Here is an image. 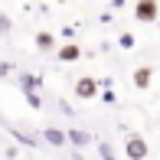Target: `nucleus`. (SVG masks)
<instances>
[{
    "label": "nucleus",
    "instance_id": "obj_1",
    "mask_svg": "<svg viewBox=\"0 0 160 160\" xmlns=\"http://www.w3.org/2000/svg\"><path fill=\"white\" fill-rule=\"evenodd\" d=\"M134 17H137V23H157V17H160L157 0H137L134 3Z\"/></svg>",
    "mask_w": 160,
    "mask_h": 160
},
{
    "label": "nucleus",
    "instance_id": "obj_2",
    "mask_svg": "<svg viewBox=\"0 0 160 160\" xmlns=\"http://www.w3.org/2000/svg\"><path fill=\"white\" fill-rule=\"evenodd\" d=\"M124 154H128V160H144V157H147V141H144L141 134H128Z\"/></svg>",
    "mask_w": 160,
    "mask_h": 160
},
{
    "label": "nucleus",
    "instance_id": "obj_3",
    "mask_svg": "<svg viewBox=\"0 0 160 160\" xmlns=\"http://www.w3.org/2000/svg\"><path fill=\"white\" fill-rule=\"evenodd\" d=\"M98 95V78H92V75H82L75 82V98L78 101H92Z\"/></svg>",
    "mask_w": 160,
    "mask_h": 160
},
{
    "label": "nucleus",
    "instance_id": "obj_4",
    "mask_svg": "<svg viewBox=\"0 0 160 160\" xmlns=\"http://www.w3.org/2000/svg\"><path fill=\"white\" fill-rule=\"evenodd\" d=\"M65 141L75 144V147H88V144H92V134L82 131V128H69V131H65Z\"/></svg>",
    "mask_w": 160,
    "mask_h": 160
},
{
    "label": "nucleus",
    "instance_id": "obj_5",
    "mask_svg": "<svg viewBox=\"0 0 160 160\" xmlns=\"http://www.w3.org/2000/svg\"><path fill=\"white\" fill-rule=\"evenodd\" d=\"M150 78H154V72L147 69V65H141V69H134V75H131V82H134V88H150Z\"/></svg>",
    "mask_w": 160,
    "mask_h": 160
},
{
    "label": "nucleus",
    "instance_id": "obj_6",
    "mask_svg": "<svg viewBox=\"0 0 160 160\" xmlns=\"http://www.w3.org/2000/svg\"><path fill=\"white\" fill-rule=\"evenodd\" d=\"M56 52H59L62 62H78V59H82V46H75V42H65V46L56 49Z\"/></svg>",
    "mask_w": 160,
    "mask_h": 160
},
{
    "label": "nucleus",
    "instance_id": "obj_7",
    "mask_svg": "<svg viewBox=\"0 0 160 160\" xmlns=\"http://www.w3.org/2000/svg\"><path fill=\"white\" fill-rule=\"evenodd\" d=\"M42 137H46V144H52V147H65V131H59V128H42Z\"/></svg>",
    "mask_w": 160,
    "mask_h": 160
},
{
    "label": "nucleus",
    "instance_id": "obj_8",
    "mask_svg": "<svg viewBox=\"0 0 160 160\" xmlns=\"http://www.w3.org/2000/svg\"><path fill=\"white\" fill-rule=\"evenodd\" d=\"M17 82H20L23 92H39V75H33V72H20Z\"/></svg>",
    "mask_w": 160,
    "mask_h": 160
},
{
    "label": "nucleus",
    "instance_id": "obj_9",
    "mask_svg": "<svg viewBox=\"0 0 160 160\" xmlns=\"http://www.w3.org/2000/svg\"><path fill=\"white\" fill-rule=\"evenodd\" d=\"M36 49H39V52H49V49H56V36H52V33H46V30H39V33H36Z\"/></svg>",
    "mask_w": 160,
    "mask_h": 160
},
{
    "label": "nucleus",
    "instance_id": "obj_10",
    "mask_svg": "<svg viewBox=\"0 0 160 160\" xmlns=\"http://www.w3.org/2000/svg\"><path fill=\"white\" fill-rule=\"evenodd\" d=\"M10 30H13V20L7 17V13H0V36H7Z\"/></svg>",
    "mask_w": 160,
    "mask_h": 160
},
{
    "label": "nucleus",
    "instance_id": "obj_11",
    "mask_svg": "<svg viewBox=\"0 0 160 160\" xmlns=\"http://www.w3.org/2000/svg\"><path fill=\"white\" fill-rule=\"evenodd\" d=\"M118 46L121 49H134V36H131V33H121L118 36Z\"/></svg>",
    "mask_w": 160,
    "mask_h": 160
},
{
    "label": "nucleus",
    "instance_id": "obj_12",
    "mask_svg": "<svg viewBox=\"0 0 160 160\" xmlns=\"http://www.w3.org/2000/svg\"><path fill=\"white\" fill-rule=\"evenodd\" d=\"M98 150H101V160H114V150H111V144H108V141H101Z\"/></svg>",
    "mask_w": 160,
    "mask_h": 160
},
{
    "label": "nucleus",
    "instance_id": "obj_13",
    "mask_svg": "<svg viewBox=\"0 0 160 160\" xmlns=\"http://www.w3.org/2000/svg\"><path fill=\"white\" fill-rule=\"evenodd\" d=\"M23 95H26V105H30V108H39L42 105V101H39V92H23Z\"/></svg>",
    "mask_w": 160,
    "mask_h": 160
},
{
    "label": "nucleus",
    "instance_id": "obj_14",
    "mask_svg": "<svg viewBox=\"0 0 160 160\" xmlns=\"http://www.w3.org/2000/svg\"><path fill=\"white\" fill-rule=\"evenodd\" d=\"M101 101H105V105H114V92H111V85H105V95H101Z\"/></svg>",
    "mask_w": 160,
    "mask_h": 160
},
{
    "label": "nucleus",
    "instance_id": "obj_15",
    "mask_svg": "<svg viewBox=\"0 0 160 160\" xmlns=\"http://www.w3.org/2000/svg\"><path fill=\"white\" fill-rule=\"evenodd\" d=\"M10 72H13V65H7V62H0V78H10Z\"/></svg>",
    "mask_w": 160,
    "mask_h": 160
},
{
    "label": "nucleus",
    "instance_id": "obj_16",
    "mask_svg": "<svg viewBox=\"0 0 160 160\" xmlns=\"http://www.w3.org/2000/svg\"><path fill=\"white\" fill-rule=\"evenodd\" d=\"M111 7H114V10H118V7H124V0H111Z\"/></svg>",
    "mask_w": 160,
    "mask_h": 160
},
{
    "label": "nucleus",
    "instance_id": "obj_17",
    "mask_svg": "<svg viewBox=\"0 0 160 160\" xmlns=\"http://www.w3.org/2000/svg\"><path fill=\"white\" fill-rule=\"evenodd\" d=\"M157 30H160V17H157Z\"/></svg>",
    "mask_w": 160,
    "mask_h": 160
},
{
    "label": "nucleus",
    "instance_id": "obj_18",
    "mask_svg": "<svg viewBox=\"0 0 160 160\" xmlns=\"http://www.w3.org/2000/svg\"><path fill=\"white\" fill-rule=\"evenodd\" d=\"M56 3H65V0H56Z\"/></svg>",
    "mask_w": 160,
    "mask_h": 160
}]
</instances>
